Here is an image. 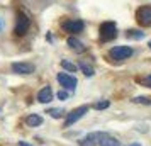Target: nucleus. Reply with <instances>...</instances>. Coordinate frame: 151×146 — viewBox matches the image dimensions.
<instances>
[{"instance_id": "4468645a", "label": "nucleus", "mask_w": 151, "mask_h": 146, "mask_svg": "<svg viewBox=\"0 0 151 146\" xmlns=\"http://www.w3.org/2000/svg\"><path fill=\"white\" fill-rule=\"evenodd\" d=\"M80 70H82L83 73H85V77H92V75L95 73V71H93V68L90 66L88 63H85V61L80 63Z\"/></svg>"}, {"instance_id": "423d86ee", "label": "nucleus", "mask_w": 151, "mask_h": 146, "mask_svg": "<svg viewBox=\"0 0 151 146\" xmlns=\"http://www.w3.org/2000/svg\"><path fill=\"white\" fill-rule=\"evenodd\" d=\"M58 82L61 85L63 88H66V90H75L76 88V78L73 75H70V73H58Z\"/></svg>"}, {"instance_id": "b1692460", "label": "nucleus", "mask_w": 151, "mask_h": 146, "mask_svg": "<svg viewBox=\"0 0 151 146\" xmlns=\"http://www.w3.org/2000/svg\"><path fill=\"white\" fill-rule=\"evenodd\" d=\"M148 46H150V49H151V41H150V44H148Z\"/></svg>"}, {"instance_id": "0eeeda50", "label": "nucleus", "mask_w": 151, "mask_h": 146, "mask_svg": "<svg viewBox=\"0 0 151 146\" xmlns=\"http://www.w3.org/2000/svg\"><path fill=\"white\" fill-rule=\"evenodd\" d=\"M36 66L32 63H26V61H17V63H12V71L17 73V75H31L34 73Z\"/></svg>"}, {"instance_id": "dca6fc26", "label": "nucleus", "mask_w": 151, "mask_h": 146, "mask_svg": "<svg viewBox=\"0 0 151 146\" xmlns=\"http://www.w3.org/2000/svg\"><path fill=\"white\" fill-rule=\"evenodd\" d=\"M46 114H49L51 117H55V119H60L61 116H65L66 112H65V109H49Z\"/></svg>"}, {"instance_id": "1a4fd4ad", "label": "nucleus", "mask_w": 151, "mask_h": 146, "mask_svg": "<svg viewBox=\"0 0 151 146\" xmlns=\"http://www.w3.org/2000/svg\"><path fill=\"white\" fill-rule=\"evenodd\" d=\"M83 27H85L83 21H78V19H71V21L63 22V29H65V31H68V32H71V34L82 32Z\"/></svg>"}, {"instance_id": "9d476101", "label": "nucleus", "mask_w": 151, "mask_h": 146, "mask_svg": "<svg viewBox=\"0 0 151 146\" xmlns=\"http://www.w3.org/2000/svg\"><path fill=\"white\" fill-rule=\"evenodd\" d=\"M37 100L41 102V104H48L53 100V90H51V87L46 85V87H42L41 90L37 92Z\"/></svg>"}, {"instance_id": "6ab92c4d", "label": "nucleus", "mask_w": 151, "mask_h": 146, "mask_svg": "<svg viewBox=\"0 0 151 146\" xmlns=\"http://www.w3.org/2000/svg\"><path fill=\"white\" fill-rule=\"evenodd\" d=\"M61 66H63L65 70L71 71V73H75V71H76V66H75L71 61H68V60H61Z\"/></svg>"}, {"instance_id": "aec40b11", "label": "nucleus", "mask_w": 151, "mask_h": 146, "mask_svg": "<svg viewBox=\"0 0 151 146\" xmlns=\"http://www.w3.org/2000/svg\"><path fill=\"white\" fill-rule=\"evenodd\" d=\"M110 105L109 100H100V102H95L93 104V109H97V111H102V109H107Z\"/></svg>"}, {"instance_id": "2eb2a0df", "label": "nucleus", "mask_w": 151, "mask_h": 146, "mask_svg": "<svg viewBox=\"0 0 151 146\" xmlns=\"http://www.w3.org/2000/svg\"><path fill=\"white\" fill-rule=\"evenodd\" d=\"M126 36H127L129 39H143V37H144V32H141V31H136V29H131V31H127V32H126Z\"/></svg>"}, {"instance_id": "6e6552de", "label": "nucleus", "mask_w": 151, "mask_h": 146, "mask_svg": "<svg viewBox=\"0 0 151 146\" xmlns=\"http://www.w3.org/2000/svg\"><path fill=\"white\" fill-rule=\"evenodd\" d=\"M29 17L26 14H17V22H15V34L24 36L29 29Z\"/></svg>"}, {"instance_id": "412c9836", "label": "nucleus", "mask_w": 151, "mask_h": 146, "mask_svg": "<svg viewBox=\"0 0 151 146\" xmlns=\"http://www.w3.org/2000/svg\"><path fill=\"white\" fill-rule=\"evenodd\" d=\"M58 99H61V100H65V99H68V92H65V90L58 92Z\"/></svg>"}, {"instance_id": "ddd939ff", "label": "nucleus", "mask_w": 151, "mask_h": 146, "mask_svg": "<svg viewBox=\"0 0 151 146\" xmlns=\"http://www.w3.org/2000/svg\"><path fill=\"white\" fill-rule=\"evenodd\" d=\"M99 146H121V143H119L116 138H112V136H109V134H105V136L100 139Z\"/></svg>"}, {"instance_id": "4be33fe9", "label": "nucleus", "mask_w": 151, "mask_h": 146, "mask_svg": "<svg viewBox=\"0 0 151 146\" xmlns=\"http://www.w3.org/2000/svg\"><path fill=\"white\" fill-rule=\"evenodd\" d=\"M19 146H32V145H29V143H26V141H19Z\"/></svg>"}, {"instance_id": "39448f33", "label": "nucleus", "mask_w": 151, "mask_h": 146, "mask_svg": "<svg viewBox=\"0 0 151 146\" xmlns=\"http://www.w3.org/2000/svg\"><path fill=\"white\" fill-rule=\"evenodd\" d=\"M105 134H107V132H102V131L90 132V134H87L85 138H82L80 141H78V145L80 146H99L100 139H102Z\"/></svg>"}, {"instance_id": "7ed1b4c3", "label": "nucleus", "mask_w": 151, "mask_h": 146, "mask_svg": "<svg viewBox=\"0 0 151 146\" xmlns=\"http://www.w3.org/2000/svg\"><path fill=\"white\" fill-rule=\"evenodd\" d=\"M88 112V105H82V107H76L73 109L71 112H68V116H66V121H65V127H70V126H73L76 121H80V119L85 116Z\"/></svg>"}, {"instance_id": "f03ea898", "label": "nucleus", "mask_w": 151, "mask_h": 146, "mask_svg": "<svg viewBox=\"0 0 151 146\" xmlns=\"http://www.w3.org/2000/svg\"><path fill=\"white\" fill-rule=\"evenodd\" d=\"M109 56L114 61H124V60L132 56V48H129V46H114L109 51Z\"/></svg>"}, {"instance_id": "a211bd4d", "label": "nucleus", "mask_w": 151, "mask_h": 146, "mask_svg": "<svg viewBox=\"0 0 151 146\" xmlns=\"http://www.w3.org/2000/svg\"><path fill=\"white\" fill-rule=\"evenodd\" d=\"M132 102L134 104H143V105H151V97H134L132 99Z\"/></svg>"}, {"instance_id": "f3484780", "label": "nucleus", "mask_w": 151, "mask_h": 146, "mask_svg": "<svg viewBox=\"0 0 151 146\" xmlns=\"http://www.w3.org/2000/svg\"><path fill=\"white\" fill-rule=\"evenodd\" d=\"M136 82H137V83H141V85H144V87H150V88H151V73H148L146 77L136 78Z\"/></svg>"}, {"instance_id": "5701e85b", "label": "nucleus", "mask_w": 151, "mask_h": 146, "mask_svg": "<svg viewBox=\"0 0 151 146\" xmlns=\"http://www.w3.org/2000/svg\"><path fill=\"white\" fill-rule=\"evenodd\" d=\"M129 146H141L139 143H132V145H129Z\"/></svg>"}, {"instance_id": "20e7f679", "label": "nucleus", "mask_w": 151, "mask_h": 146, "mask_svg": "<svg viewBox=\"0 0 151 146\" xmlns=\"http://www.w3.org/2000/svg\"><path fill=\"white\" fill-rule=\"evenodd\" d=\"M136 21L139 26L148 27L151 26V5H144V7L136 10Z\"/></svg>"}, {"instance_id": "f8f14e48", "label": "nucleus", "mask_w": 151, "mask_h": 146, "mask_svg": "<svg viewBox=\"0 0 151 146\" xmlns=\"http://www.w3.org/2000/svg\"><path fill=\"white\" fill-rule=\"evenodd\" d=\"M26 122H27V126H31V127H37V126L42 124V117L39 114H29L27 117H26Z\"/></svg>"}, {"instance_id": "9b49d317", "label": "nucleus", "mask_w": 151, "mask_h": 146, "mask_svg": "<svg viewBox=\"0 0 151 146\" xmlns=\"http://www.w3.org/2000/svg\"><path fill=\"white\" fill-rule=\"evenodd\" d=\"M66 44H68L70 48H71L73 51H75V53H83V51L87 49V48H85V44H83L82 41H78L76 37H68Z\"/></svg>"}, {"instance_id": "f257e3e1", "label": "nucleus", "mask_w": 151, "mask_h": 146, "mask_svg": "<svg viewBox=\"0 0 151 146\" xmlns=\"http://www.w3.org/2000/svg\"><path fill=\"white\" fill-rule=\"evenodd\" d=\"M99 32H100V41L102 42H107V41H110V39H114L117 36L116 22H104V24H100Z\"/></svg>"}]
</instances>
